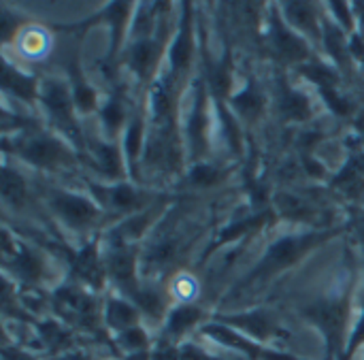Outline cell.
<instances>
[{"mask_svg":"<svg viewBox=\"0 0 364 360\" xmlns=\"http://www.w3.org/2000/svg\"><path fill=\"white\" fill-rule=\"evenodd\" d=\"M322 237L320 235H301V237H286V239H279L275 241L269 252L264 254L262 263L258 265V269L254 271V277H267V275H273L290 265H294L303 252H307L311 245H316Z\"/></svg>","mask_w":364,"mask_h":360,"instance_id":"obj_1","label":"cell"},{"mask_svg":"<svg viewBox=\"0 0 364 360\" xmlns=\"http://www.w3.org/2000/svg\"><path fill=\"white\" fill-rule=\"evenodd\" d=\"M17 152L30 164L45 166V169H53L58 164H64L70 158V154L62 145V141L47 137V134H34L30 139H23L21 145L17 147Z\"/></svg>","mask_w":364,"mask_h":360,"instance_id":"obj_2","label":"cell"},{"mask_svg":"<svg viewBox=\"0 0 364 360\" xmlns=\"http://www.w3.org/2000/svg\"><path fill=\"white\" fill-rule=\"evenodd\" d=\"M41 100L45 105V109L49 111V115L73 137H77V128H75V120H73V96L66 88V83H62L60 79H45L41 85Z\"/></svg>","mask_w":364,"mask_h":360,"instance_id":"obj_3","label":"cell"},{"mask_svg":"<svg viewBox=\"0 0 364 360\" xmlns=\"http://www.w3.org/2000/svg\"><path fill=\"white\" fill-rule=\"evenodd\" d=\"M51 207L70 228H83L92 224L98 216L94 203H90L85 196L70 194V192H55L51 196Z\"/></svg>","mask_w":364,"mask_h":360,"instance_id":"obj_4","label":"cell"},{"mask_svg":"<svg viewBox=\"0 0 364 360\" xmlns=\"http://www.w3.org/2000/svg\"><path fill=\"white\" fill-rule=\"evenodd\" d=\"M307 314L326 333L331 344L339 339L343 331V320H346V305L341 301H322L316 307H311Z\"/></svg>","mask_w":364,"mask_h":360,"instance_id":"obj_5","label":"cell"},{"mask_svg":"<svg viewBox=\"0 0 364 360\" xmlns=\"http://www.w3.org/2000/svg\"><path fill=\"white\" fill-rule=\"evenodd\" d=\"M271 36H273V45H275V49H277V53L282 58H286L290 62H303V60H307V55H309L307 43L303 38H299L296 34H292L284 26V21H279L277 17L271 23Z\"/></svg>","mask_w":364,"mask_h":360,"instance_id":"obj_6","label":"cell"},{"mask_svg":"<svg viewBox=\"0 0 364 360\" xmlns=\"http://www.w3.org/2000/svg\"><path fill=\"white\" fill-rule=\"evenodd\" d=\"M75 271L90 286H94V288H100L102 286L105 271H102V265H100V256H98L96 243H90L87 248H83L79 252V256L75 258Z\"/></svg>","mask_w":364,"mask_h":360,"instance_id":"obj_7","label":"cell"},{"mask_svg":"<svg viewBox=\"0 0 364 360\" xmlns=\"http://www.w3.org/2000/svg\"><path fill=\"white\" fill-rule=\"evenodd\" d=\"M224 322L239 327L241 331L250 333L252 337L264 342L275 333V322L271 320L269 314L264 312H250V314H241V316H232V318H224Z\"/></svg>","mask_w":364,"mask_h":360,"instance_id":"obj_8","label":"cell"},{"mask_svg":"<svg viewBox=\"0 0 364 360\" xmlns=\"http://www.w3.org/2000/svg\"><path fill=\"white\" fill-rule=\"evenodd\" d=\"M284 11H286V19H288L294 28L307 32V34L314 36V38L320 36L318 17H316V11H314V6H311L309 2H288Z\"/></svg>","mask_w":364,"mask_h":360,"instance_id":"obj_9","label":"cell"},{"mask_svg":"<svg viewBox=\"0 0 364 360\" xmlns=\"http://www.w3.org/2000/svg\"><path fill=\"white\" fill-rule=\"evenodd\" d=\"M156 58H158V45L151 38H143V41H136L132 45L130 55H128V62H130V68L139 77L145 79L154 70Z\"/></svg>","mask_w":364,"mask_h":360,"instance_id":"obj_10","label":"cell"},{"mask_svg":"<svg viewBox=\"0 0 364 360\" xmlns=\"http://www.w3.org/2000/svg\"><path fill=\"white\" fill-rule=\"evenodd\" d=\"M2 85L6 92L15 94L21 100H32L36 94V79L21 75L19 70H15L11 64H4V73H2Z\"/></svg>","mask_w":364,"mask_h":360,"instance_id":"obj_11","label":"cell"},{"mask_svg":"<svg viewBox=\"0 0 364 360\" xmlns=\"http://www.w3.org/2000/svg\"><path fill=\"white\" fill-rule=\"evenodd\" d=\"M279 107H282V113L292 122H305L311 113L309 98L305 94L292 90V88H284L282 98H279Z\"/></svg>","mask_w":364,"mask_h":360,"instance_id":"obj_12","label":"cell"},{"mask_svg":"<svg viewBox=\"0 0 364 360\" xmlns=\"http://www.w3.org/2000/svg\"><path fill=\"white\" fill-rule=\"evenodd\" d=\"M107 267H109V275L124 286H128L134 280V256L124 248H115L109 254Z\"/></svg>","mask_w":364,"mask_h":360,"instance_id":"obj_13","label":"cell"},{"mask_svg":"<svg viewBox=\"0 0 364 360\" xmlns=\"http://www.w3.org/2000/svg\"><path fill=\"white\" fill-rule=\"evenodd\" d=\"M136 320H139V312L130 303L119 301V299H111L107 303V324L109 327L124 333V331L136 327Z\"/></svg>","mask_w":364,"mask_h":360,"instance_id":"obj_14","label":"cell"},{"mask_svg":"<svg viewBox=\"0 0 364 360\" xmlns=\"http://www.w3.org/2000/svg\"><path fill=\"white\" fill-rule=\"evenodd\" d=\"M13 269H15V273H19L28 282H36L43 275V271H45L43 260L36 254H32L28 248H23V245H19V248L15 245V263H13Z\"/></svg>","mask_w":364,"mask_h":360,"instance_id":"obj_15","label":"cell"},{"mask_svg":"<svg viewBox=\"0 0 364 360\" xmlns=\"http://www.w3.org/2000/svg\"><path fill=\"white\" fill-rule=\"evenodd\" d=\"M190 58H192V34H190V23L188 19L183 21L175 43H173V49H171V66L175 73H181L188 64H190Z\"/></svg>","mask_w":364,"mask_h":360,"instance_id":"obj_16","label":"cell"},{"mask_svg":"<svg viewBox=\"0 0 364 360\" xmlns=\"http://www.w3.org/2000/svg\"><path fill=\"white\" fill-rule=\"evenodd\" d=\"M205 126H207V117H205V102H203V92H198L196 96V105L194 111L190 115V124H188V134L192 141V152L198 154L205 149Z\"/></svg>","mask_w":364,"mask_h":360,"instance_id":"obj_17","label":"cell"},{"mask_svg":"<svg viewBox=\"0 0 364 360\" xmlns=\"http://www.w3.org/2000/svg\"><path fill=\"white\" fill-rule=\"evenodd\" d=\"M107 203L117 211H130V209H136L143 205V194L136 192L128 184H119V186L107 190Z\"/></svg>","mask_w":364,"mask_h":360,"instance_id":"obj_18","label":"cell"},{"mask_svg":"<svg viewBox=\"0 0 364 360\" xmlns=\"http://www.w3.org/2000/svg\"><path fill=\"white\" fill-rule=\"evenodd\" d=\"M198 320H200V312L196 307H192V305H183V307H177V309L171 312L166 331H168L171 337H179L186 331H190Z\"/></svg>","mask_w":364,"mask_h":360,"instance_id":"obj_19","label":"cell"},{"mask_svg":"<svg viewBox=\"0 0 364 360\" xmlns=\"http://www.w3.org/2000/svg\"><path fill=\"white\" fill-rule=\"evenodd\" d=\"M232 105L243 117H258L264 107V98L254 85H247L245 90L239 92V96H235Z\"/></svg>","mask_w":364,"mask_h":360,"instance_id":"obj_20","label":"cell"},{"mask_svg":"<svg viewBox=\"0 0 364 360\" xmlns=\"http://www.w3.org/2000/svg\"><path fill=\"white\" fill-rule=\"evenodd\" d=\"M94 158L98 162L100 173H105L107 177H117L122 173V160H119L117 147H113V145H96L94 147Z\"/></svg>","mask_w":364,"mask_h":360,"instance_id":"obj_21","label":"cell"},{"mask_svg":"<svg viewBox=\"0 0 364 360\" xmlns=\"http://www.w3.org/2000/svg\"><path fill=\"white\" fill-rule=\"evenodd\" d=\"M2 196L6 203L19 207L26 198V184L21 179V175L13 173L11 169H4L2 173Z\"/></svg>","mask_w":364,"mask_h":360,"instance_id":"obj_22","label":"cell"},{"mask_svg":"<svg viewBox=\"0 0 364 360\" xmlns=\"http://www.w3.org/2000/svg\"><path fill=\"white\" fill-rule=\"evenodd\" d=\"M149 109L154 117H164L171 111V88L166 79H160L158 83H154L149 92Z\"/></svg>","mask_w":364,"mask_h":360,"instance_id":"obj_23","label":"cell"},{"mask_svg":"<svg viewBox=\"0 0 364 360\" xmlns=\"http://www.w3.org/2000/svg\"><path fill=\"white\" fill-rule=\"evenodd\" d=\"M275 203H277V209L292 220H307L311 216V207L301 196L286 192V194H279Z\"/></svg>","mask_w":364,"mask_h":360,"instance_id":"obj_24","label":"cell"},{"mask_svg":"<svg viewBox=\"0 0 364 360\" xmlns=\"http://www.w3.org/2000/svg\"><path fill=\"white\" fill-rule=\"evenodd\" d=\"M324 43H326V49L331 51V55H335V60L339 64H348V47H346L343 34L337 26L328 23L324 28Z\"/></svg>","mask_w":364,"mask_h":360,"instance_id":"obj_25","label":"cell"},{"mask_svg":"<svg viewBox=\"0 0 364 360\" xmlns=\"http://www.w3.org/2000/svg\"><path fill=\"white\" fill-rule=\"evenodd\" d=\"M134 301H136V305H139V309H143V312H147L149 316H160L162 314V309H164V299H162V295L160 292H156V290H151V288H141V290H134Z\"/></svg>","mask_w":364,"mask_h":360,"instance_id":"obj_26","label":"cell"},{"mask_svg":"<svg viewBox=\"0 0 364 360\" xmlns=\"http://www.w3.org/2000/svg\"><path fill=\"white\" fill-rule=\"evenodd\" d=\"M222 179V173L211 166V164H196L192 171H190V181L194 186H200V188H209V186H215L218 181Z\"/></svg>","mask_w":364,"mask_h":360,"instance_id":"obj_27","label":"cell"},{"mask_svg":"<svg viewBox=\"0 0 364 360\" xmlns=\"http://www.w3.org/2000/svg\"><path fill=\"white\" fill-rule=\"evenodd\" d=\"M73 100H75V105L81 111H92L96 107V94H94V90L87 83H83L79 77L73 83Z\"/></svg>","mask_w":364,"mask_h":360,"instance_id":"obj_28","label":"cell"},{"mask_svg":"<svg viewBox=\"0 0 364 360\" xmlns=\"http://www.w3.org/2000/svg\"><path fill=\"white\" fill-rule=\"evenodd\" d=\"M301 73L307 79H311L314 83H318V88H322V85H337V75L331 68L322 66V64H307V66L301 68Z\"/></svg>","mask_w":364,"mask_h":360,"instance_id":"obj_29","label":"cell"},{"mask_svg":"<svg viewBox=\"0 0 364 360\" xmlns=\"http://www.w3.org/2000/svg\"><path fill=\"white\" fill-rule=\"evenodd\" d=\"M141 143H143V124H141V120H134V122H130V126L126 130V154L132 162L136 160V156L141 152Z\"/></svg>","mask_w":364,"mask_h":360,"instance_id":"obj_30","label":"cell"},{"mask_svg":"<svg viewBox=\"0 0 364 360\" xmlns=\"http://www.w3.org/2000/svg\"><path fill=\"white\" fill-rule=\"evenodd\" d=\"M119 342H122V346H124V348H128V350L136 352V350H143V348L147 346V335H145V331H143V329L132 327V329H128V331H124V333H122Z\"/></svg>","mask_w":364,"mask_h":360,"instance_id":"obj_31","label":"cell"},{"mask_svg":"<svg viewBox=\"0 0 364 360\" xmlns=\"http://www.w3.org/2000/svg\"><path fill=\"white\" fill-rule=\"evenodd\" d=\"M122 117H124V109H122V102L119 100H109L102 109V122L107 124V128L113 132L119 124H122Z\"/></svg>","mask_w":364,"mask_h":360,"instance_id":"obj_32","label":"cell"},{"mask_svg":"<svg viewBox=\"0 0 364 360\" xmlns=\"http://www.w3.org/2000/svg\"><path fill=\"white\" fill-rule=\"evenodd\" d=\"M264 220H267V216H258V218H252V220H245V222H239V224H235V226L226 228V231L220 235V243H222V241H232V239L241 237L245 231H250V228H254V226L262 224Z\"/></svg>","mask_w":364,"mask_h":360,"instance_id":"obj_33","label":"cell"},{"mask_svg":"<svg viewBox=\"0 0 364 360\" xmlns=\"http://www.w3.org/2000/svg\"><path fill=\"white\" fill-rule=\"evenodd\" d=\"M175 243L173 241H164V243H158L154 250H151V254H149V258H151V263H158V265H162V263H166V260H171L173 256H175Z\"/></svg>","mask_w":364,"mask_h":360,"instance_id":"obj_34","label":"cell"},{"mask_svg":"<svg viewBox=\"0 0 364 360\" xmlns=\"http://www.w3.org/2000/svg\"><path fill=\"white\" fill-rule=\"evenodd\" d=\"M41 333L47 339V344H51V346H62L68 339V335L60 327H55V324H43L41 327Z\"/></svg>","mask_w":364,"mask_h":360,"instance_id":"obj_35","label":"cell"},{"mask_svg":"<svg viewBox=\"0 0 364 360\" xmlns=\"http://www.w3.org/2000/svg\"><path fill=\"white\" fill-rule=\"evenodd\" d=\"M175 292H177L179 297H183V299H186V297H192V295L196 292V284L192 282L190 275H188V277L183 275V277H179V280L175 282Z\"/></svg>","mask_w":364,"mask_h":360,"instance_id":"obj_36","label":"cell"},{"mask_svg":"<svg viewBox=\"0 0 364 360\" xmlns=\"http://www.w3.org/2000/svg\"><path fill=\"white\" fill-rule=\"evenodd\" d=\"M331 6H333V11H335L337 19H339V21H343V26L350 30V28H352V15H350L348 4H346V2H331Z\"/></svg>","mask_w":364,"mask_h":360,"instance_id":"obj_37","label":"cell"},{"mask_svg":"<svg viewBox=\"0 0 364 360\" xmlns=\"http://www.w3.org/2000/svg\"><path fill=\"white\" fill-rule=\"evenodd\" d=\"M151 360H177V352L175 350H171V348H162V350H158Z\"/></svg>","mask_w":364,"mask_h":360,"instance_id":"obj_38","label":"cell"},{"mask_svg":"<svg viewBox=\"0 0 364 360\" xmlns=\"http://www.w3.org/2000/svg\"><path fill=\"white\" fill-rule=\"evenodd\" d=\"M186 359L188 360H220V359H211V356H207V354H203V352H198V350H194V348H188V350H186Z\"/></svg>","mask_w":364,"mask_h":360,"instance_id":"obj_39","label":"cell"},{"mask_svg":"<svg viewBox=\"0 0 364 360\" xmlns=\"http://www.w3.org/2000/svg\"><path fill=\"white\" fill-rule=\"evenodd\" d=\"M62 360H83V356H79V354H68V356H64Z\"/></svg>","mask_w":364,"mask_h":360,"instance_id":"obj_40","label":"cell"},{"mask_svg":"<svg viewBox=\"0 0 364 360\" xmlns=\"http://www.w3.org/2000/svg\"><path fill=\"white\" fill-rule=\"evenodd\" d=\"M358 233H360V241H363V245H364V222H360V226H358Z\"/></svg>","mask_w":364,"mask_h":360,"instance_id":"obj_41","label":"cell"}]
</instances>
